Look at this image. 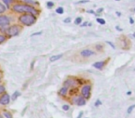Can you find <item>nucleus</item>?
Segmentation results:
<instances>
[{"label": "nucleus", "instance_id": "obj_1", "mask_svg": "<svg viewBox=\"0 0 135 118\" xmlns=\"http://www.w3.org/2000/svg\"><path fill=\"white\" fill-rule=\"evenodd\" d=\"M12 9L19 13H29L32 15H38L39 12L32 6L28 4H14L12 6Z\"/></svg>", "mask_w": 135, "mask_h": 118}, {"label": "nucleus", "instance_id": "obj_2", "mask_svg": "<svg viewBox=\"0 0 135 118\" xmlns=\"http://www.w3.org/2000/svg\"><path fill=\"white\" fill-rule=\"evenodd\" d=\"M19 20L25 26H31L36 21V17L32 14L25 13L24 15H21L19 17Z\"/></svg>", "mask_w": 135, "mask_h": 118}, {"label": "nucleus", "instance_id": "obj_3", "mask_svg": "<svg viewBox=\"0 0 135 118\" xmlns=\"http://www.w3.org/2000/svg\"><path fill=\"white\" fill-rule=\"evenodd\" d=\"M19 31H20V28L18 25H13L9 28H7V31H5V32L8 36H16L19 34Z\"/></svg>", "mask_w": 135, "mask_h": 118}, {"label": "nucleus", "instance_id": "obj_4", "mask_svg": "<svg viewBox=\"0 0 135 118\" xmlns=\"http://www.w3.org/2000/svg\"><path fill=\"white\" fill-rule=\"evenodd\" d=\"M90 92H91V86L90 85H85L81 90V94L84 98H89L90 97Z\"/></svg>", "mask_w": 135, "mask_h": 118}, {"label": "nucleus", "instance_id": "obj_5", "mask_svg": "<svg viewBox=\"0 0 135 118\" xmlns=\"http://www.w3.org/2000/svg\"><path fill=\"white\" fill-rule=\"evenodd\" d=\"M10 22L9 20V18L7 17V16H0V27H6L8 26V24Z\"/></svg>", "mask_w": 135, "mask_h": 118}, {"label": "nucleus", "instance_id": "obj_6", "mask_svg": "<svg viewBox=\"0 0 135 118\" xmlns=\"http://www.w3.org/2000/svg\"><path fill=\"white\" fill-rule=\"evenodd\" d=\"M9 101H10V97L8 94H5L0 98V103L2 105H6V104L9 103Z\"/></svg>", "mask_w": 135, "mask_h": 118}, {"label": "nucleus", "instance_id": "obj_7", "mask_svg": "<svg viewBox=\"0 0 135 118\" xmlns=\"http://www.w3.org/2000/svg\"><path fill=\"white\" fill-rule=\"evenodd\" d=\"M94 52L92 51V50H89V49H85V50H82L81 52V54L82 55L83 57H89L91 55H93L94 54Z\"/></svg>", "mask_w": 135, "mask_h": 118}, {"label": "nucleus", "instance_id": "obj_8", "mask_svg": "<svg viewBox=\"0 0 135 118\" xmlns=\"http://www.w3.org/2000/svg\"><path fill=\"white\" fill-rule=\"evenodd\" d=\"M74 101H75V103H77L79 106H82V105H84L85 103H86L85 99L83 97H78L77 99H75Z\"/></svg>", "mask_w": 135, "mask_h": 118}, {"label": "nucleus", "instance_id": "obj_9", "mask_svg": "<svg viewBox=\"0 0 135 118\" xmlns=\"http://www.w3.org/2000/svg\"><path fill=\"white\" fill-rule=\"evenodd\" d=\"M104 66H105V62L100 61V62H96V63H94V64L93 65V67H95V68H97V69H102Z\"/></svg>", "mask_w": 135, "mask_h": 118}, {"label": "nucleus", "instance_id": "obj_10", "mask_svg": "<svg viewBox=\"0 0 135 118\" xmlns=\"http://www.w3.org/2000/svg\"><path fill=\"white\" fill-rule=\"evenodd\" d=\"M67 92H68V88L64 87V88H62L61 90L58 92V94H59V95H61V96H66Z\"/></svg>", "mask_w": 135, "mask_h": 118}, {"label": "nucleus", "instance_id": "obj_11", "mask_svg": "<svg viewBox=\"0 0 135 118\" xmlns=\"http://www.w3.org/2000/svg\"><path fill=\"white\" fill-rule=\"evenodd\" d=\"M63 56L62 54H58V55H53V56L50 57V62H54V61H57L58 59H60L61 57Z\"/></svg>", "mask_w": 135, "mask_h": 118}, {"label": "nucleus", "instance_id": "obj_12", "mask_svg": "<svg viewBox=\"0 0 135 118\" xmlns=\"http://www.w3.org/2000/svg\"><path fill=\"white\" fill-rule=\"evenodd\" d=\"M7 9H8L7 6H6V5H4L3 3H1V2H0V14L4 13V12L7 10Z\"/></svg>", "mask_w": 135, "mask_h": 118}, {"label": "nucleus", "instance_id": "obj_13", "mask_svg": "<svg viewBox=\"0 0 135 118\" xmlns=\"http://www.w3.org/2000/svg\"><path fill=\"white\" fill-rule=\"evenodd\" d=\"M81 21H82V18H81V17H78V18H76V19L74 20V23H75L76 25H80L81 23Z\"/></svg>", "mask_w": 135, "mask_h": 118}, {"label": "nucleus", "instance_id": "obj_14", "mask_svg": "<svg viewBox=\"0 0 135 118\" xmlns=\"http://www.w3.org/2000/svg\"><path fill=\"white\" fill-rule=\"evenodd\" d=\"M25 3H27L28 5H37V2H35L33 0H24Z\"/></svg>", "mask_w": 135, "mask_h": 118}, {"label": "nucleus", "instance_id": "obj_15", "mask_svg": "<svg viewBox=\"0 0 135 118\" xmlns=\"http://www.w3.org/2000/svg\"><path fill=\"white\" fill-rule=\"evenodd\" d=\"M56 12H57L58 14H59V15H61V14L64 13V9H63V8L59 7V8H58L57 9H56Z\"/></svg>", "mask_w": 135, "mask_h": 118}, {"label": "nucleus", "instance_id": "obj_16", "mask_svg": "<svg viewBox=\"0 0 135 118\" xmlns=\"http://www.w3.org/2000/svg\"><path fill=\"white\" fill-rule=\"evenodd\" d=\"M19 92H14V94H13V96H12V100H13V101H15V100L19 97Z\"/></svg>", "mask_w": 135, "mask_h": 118}, {"label": "nucleus", "instance_id": "obj_17", "mask_svg": "<svg viewBox=\"0 0 135 118\" xmlns=\"http://www.w3.org/2000/svg\"><path fill=\"white\" fill-rule=\"evenodd\" d=\"M134 108H135V104H132V105H131V106L128 108V111H127L128 114H131V112H132V110H133Z\"/></svg>", "mask_w": 135, "mask_h": 118}, {"label": "nucleus", "instance_id": "obj_18", "mask_svg": "<svg viewBox=\"0 0 135 118\" xmlns=\"http://www.w3.org/2000/svg\"><path fill=\"white\" fill-rule=\"evenodd\" d=\"M3 2H4L5 4H6V6H7V8H9V4L12 2V0H2Z\"/></svg>", "mask_w": 135, "mask_h": 118}, {"label": "nucleus", "instance_id": "obj_19", "mask_svg": "<svg viewBox=\"0 0 135 118\" xmlns=\"http://www.w3.org/2000/svg\"><path fill=\"white\" fill-rule=\"evenodd\" d=\"M96 21L98 23H100V24H103V25H104L105 23V19H100V18H98V19H96Z\"/></svg>", "mask_w": 135, "mask_h": 118}, {"label": "nucleus", "instance_id": "obj_20", "mask_svg": "<svg viewBox=\"0 0 135 118\" xmlns=\"http://www.w3.org/2000/svg\"><path fill=\"white\" fill-rule=\"evenodd\" d=\"M5 41H6V37H5L4 35H0V43L4 42Z\"/></svg>", "mask_w": 135, "mask_h": 118}, {"label": "nucleus", "instance_id": "obj_21", "mask_svg": "<svg viewBox=\"0 0 135 118\" xmlns=\"http://www.w3.org/2000/svg\"><path fill=\"white\" fill-rule=\"evenodd\" d=\"M46 6H47V7H48L49 8H51L52 7H54V3H53V2H50V1H49V2H47V3H46Z\"/></svg>", "mask_w": 135, "mask_h": 118}, {"label": "nucleus", "instance_id": "obj_22", "mask_svg": "<svg viewBox=\"0 0 135 118\" xmlns=\"http://www.w3.org/2000/svg\"><path fill=\"white\" fill-rule=\"evenodd\" d=\"M4 115L7 118H12V115L10 114H9V113H8V112H6V113L4 114Z\"/></svg>", "mask_w": 135, "mask_h": 118}, {"label": "nucleus", "instance_id": "obj_23", "mask_svg": "<svg viewBox=\"0 0 135 118\" xmlns=\"http://www.w3.org/2000/svg\"><path fill=\"white\" fill-rule=\"evenodd\" d=\"M70 21H71V19H70V18H67V19H64V22L65 23H70Z\"/></svg>", "mask_w": 135, "mask_h": 118}, {"label": "nucleus", "instance_id": "obj_24", "mask_svg": "<svg viewBox=\"0 0 135 118\" xmlns=\"http://www.w3.org/2000/svg\"><path fill=\"white\" fill-rule=\"evenodd\" d=\"M62 108H63V110L68 111L69 109H70V106H69V105H63V107H62Z\"/></svg>", "mask_w": 135, "mask_h": 118}, {"label": "nucleus", "instance_id": "obj_25", "mask_svg": "<svg viewBox=\"0 0 135 118\" xmlns=\"http://www.w3.org/2000/svg\"><path fill=\"white\" fill-rule=\"evenodd\" d=\"M89 0H83V1H79L78 4H84V3H88Z\"/></svg>", "mask_w": 135, "mask_h": 118}, {"label": "nucleus", "instance_id": "obj_26", "mask_svg": "<svg viewBox=\"0 0 135 118\" xmlns=\"http://www.w3.org/2000/svg\"><path fill=\"white\" fill-rule=\"evenodd\" d=\"M5 91H6V90H5V88L3 87V86H0V94H1V93H3Z\"/></svg>", "mask_w": 135, "mask_h": 118}, {"label": "nucleus", "instance_id": "obj_27", "mask_svg": "<svg viewBox=\"0 0 135 118\" xmlns=\"http://www.w3.org/2000/svg\"><path fill=\"white\" fill-rule=\"evenodd\" d=\"M100 104H101V101H99V100L96 101V103H95V106H99Z\"/></svg>", "mask_w": 135, "mask_h": 118}, {"label": "nucleus", "instance_id": "obj_28", "mask_svg": "<svg viewBox=\"0 0 135 118\" xmlns=\"http://www.w3.org/2000/svg\"><path fill=\"white\" fill-rule=\"evenodd\" d=\"M108 43V44H110V45H111V47L112 48H115V46H114V44H113V43H112V42H106Z\"/></svg>", "mask_w": 135, "mask_h": 118}, {"label": "nucleus", "instance_id": "obj_29", "mask_svg": "<svg viewBox=\"0 0 135 118\" xmlns=\"http://www.w3.org/2000/svg\"><path fill=\"white\" fill-rule=\"evenodd\" d=\"M130 22H131V24H133V23H134V20H133L132 18H130Z\"/></svg>", "mask_w": 135, "mask_h": 118}, {"label": "nucleus", "instance_id": "obj_30", "mask_svg": "<svg viewBox=\"0 0 135 118\" xmlns=\"http://www.w3.org/2000/svg\"><path fill=\"white\" fill-rule=\"evenodd\" d=\"M116 29H117V30H118L119 31H122V29H121V28H120L119 26H116Z\"/></svg>", "mask_w": 135, "mask_h": 118}, {"label": "nucleus", "instance_id": "obj_31", "mask_svg": "<svg viewBox=\"0 0 135 118\" xmlns=\"http://www.w3.org/2000/svg\"><path fill=\"white\" fill-rule=\"evenodd\" d=\"M82 114H83V113H82V112H81V113L79 114V115H78V118H81V116H82Z\"/></svg>", "mask_w": 135, "mask_h": 118}, {"label": "nucleus", "instance_id": "obj_32", "mask_svg": "<svg viewBox=\"0 0 135 118\" xmlns=\"http://www.w3.org/2000/svg\"><path fill=\"white\" fill-rule=\"evenodd\" d=\"M116 14H117V16H118V17H120V16H121V13H120V12H119V11H117Z\"/></svg>", "mask_w": 135, "mask_h": 118}, {"label": "nucleus", "instance_id": "obj_33", "mask_svg": "<svg viewBox=\"0 0 135 118\" xmlns=\"http://www.w3.org/2000/svg\"><path fill=\"white\" fill-rule=\"evenodd\" d=\"M42 32H37V33H33V34H31V36H35V35H39V34H41Z\"/></svg>", "mask_w": 135, "mask_h": 118}, {"label": "nucleus", "instance_id": "obj_34", "mask_svg": "<svg viewBox=\"0 0 135 118\" xmlns=\"http://www.w3.org/2000/svg\"><path fill=\"white\" fill-rule=\"evenodd\" d=\"M87 24H88V22H84V23H83V24H81V27H84V26H86Z\"/></svg>", "mask_w": 135, "mask_h": 118}, {"label": "nucleus", "instance_id": "obj_35", "mask_svg": "<svg viewBox=\"0 0 135 118\" xmlns=\"http://www.w3.org/2000/svg\"><path fill=\"white\" fill-rule=\"evenodd\" d=\"M102 11H103V8H99V9L97 10V12H98V13H100V12H102Z\"/></svg>", "mask_w": 135, "mask_h": 118}, {"label": "nucleus", "instance_id": "obj_36", "mask_svg": "<svg viewBox=\"0 0 135 118\" xmlns=\"http://www.w3.org/2000/svg\"><path fill=\"white\" fill-rule=\"evenodd\" d=\"M87 12H89V13H94V12H93V10H88Z\"/></svg>", "mask_w": 135, "mask_h": 118}, {"label": "nucleus", "instance_id": "obj_37", "mask_svg": "<svg viewBox=\"0 0 135 118\" xmlns=\"http://www.w3.org/2000/svg\"><path fill=\"white\" fill-rule=\"evenodd\" d=\"M127 94H128V95H131V92H128Z\"/></svg>", "mask_w": 135, "mask_h": 118}, {"label": "nucleus", "instance_id": "obj_38", "mask_svg": "<svg viewBox=\"0 0 135 118\" xmlns=\"http://www.w3.org/2000/svg\"><path fill=\"white\" fill-rule=\"evenodd\" d=\"M133 36H134V37H135V32H134V33H133Z\"/></svg>", "mask_w": 135, "mask_h": 118}, {"label": "nucleus", "instance_id": "obj_39", "mask_svg": "<svg viewBox=\"0 0 135 118\" xmlns=\"http://www.w3.org/2000/svg\"><path fill=\"white\" fill-rule=\"evenodd\" d=\"M0 118H2V116H1V115H0Z\"/></svg>", "mask_w": 135, "mask_h": 118}, {"label": "nucleus", "instance_id": "obj_40", "mask_svg": "<svg viewBox=\"0 0 135 118\" xmlns=\"http://www.w3.org/2000/svg\"><path fill=\"white\" fill-rule=\"evenodd\" d=\"M116 1H120V0H116Z\"/></svg>", "mask_w": 135, "mask_h": 118}]
</instances>
